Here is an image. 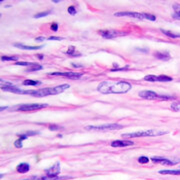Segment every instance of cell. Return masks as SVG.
<instances>
[{"label":"cell","mask_w":180,"mask_h":180,"mask_svg":"<svg viewBox=\"0 0 180 180\" xmlns=\"http://www.w3.org/2000/svg\"><path fill=\"white\" fill-rule=\"evenodd\" d=\"M124 126L117 123H111V124H102L99 126H86L85 129L88 131H109V130H119L122 129Z\"/></svg>","instance_id":"4"},{"label":"cell","mask_w":180,"mask_h":180,"mask_svg":"<svg viewBox=\"0 0 180 180\" xmlns=\"http://www.w3.org/2000/svg\"><path fill=\"white\" fill-rule=\"evenodd\" d=\"M49 129L51 131H56V130L62 129V127L61 126H58V125H55V124H51L50 126H49Z\"/></svg>","instance_id":"33"},{"label":"cell","mask_w":180,"mask_h":180,"mask_svg":"<svg viewBox=\"0 0 180 180\" xmlns=\"http://www.w3.org/2000/svg\"><path fill=\"white\" fill-rule=\"evenodd\" d=\"M145 81H150V82H156L157 81V75H147L144 77Z\"/></svg>","instance_id":"27"},{"label":"cell","mask_w":180,"mask_h":180,"mask_svg":"<svg viewBox=\"0 0 180 180\" xmlns=\"http://www.w3.org/2000/svg\"><path fill=\"white\" fill-rule=\"evenodd\" d=\"M48 40H56V41H62L63 38L62 37H55V36H52V37H49Z\"/></svg>","instance_id":"37"},{"label":"cell","mask_w":180,"mask_h":180,"mask_svg":"<svg viewBox=\"0 0 180 180\" xmlns=\"http://www.w3.org/2000/svg\"><path fill=\"white\" fill-rule=\"evenodd\" d=\"M166 131H156V130H145V131H137L132 133L122 134L123 138H137V137H149V136H160L167 134Z\"/></svg>","instance_id":"3"},{"label":"cell","mask_w":180,"mask_h":180,"mask_svg":"<svg viewBox=\"0 0 180 180\" xmlns=\"http://www.w3.org/2000/svg\"><path fill=\"white\" fill-rule=\"evenodd\" d=\"M67 11H68V13H69V14H71V15H75V14L77 13V10H76V8L74 7V6H69V7H68Z\"/></svg>","instance_id":"30"},{"label":"cell","mask_w":180,"mask_h":180,"mask_svg":"<svg viewBox=\"0 0 180 180\" xmlns=\"http://www.w3.org/2000/svg\"><path fill=\"white\" fill-rule=\"evenodd\" d=\"M172 17L176 20H180V12H174L172 14Z\"/></svg>","instance_id":"39"},{"label":"cell","mask_w":180,"mask_h":180,"mask_svg":"<svg viewBox=\"0 0 180 180\" xmlns=\"http://www.w3.org/2000/svg\"><path fill=\"white\" fill-rule=\"evenodd\" d=\"M139 96L143 99H147V100H155L159 98V94H157L154 91L151 90H146V91H141L139 92Z\"/></svg>","instance_id":"11"},{"label":"cell","mask_w":180,"mask_h":180,"mask_svg":"<svg viewBox=\"0 0 180 180\" xmlns=\"http://www.w3.org/2000/svg\"><path fill=\"white\" fill-rule=\"evenodd\" d=\"M170 108H171V110H172V111L179 112V111H180V101L173 102V103L170 105Z\"/></svg>","instance_id":"23"},{"label":"cell","mask_w":180,"mask_h":180,"mask_svg":"<svg viewBox=\"0 0 180 180\" xmlns=\"http://www.w3.org/2000/svg\"><path fill=\"white\" fill-rule=\"evenodd\" d=\"M150 161V159L146 156H140L138 158V162L140 164H147Z\"/></svg>","instance_id":"26"},{"label":"cell","mask_w":180,"mask_h":180,"mask_svg":"<svg viewBox=\"0 0 180 180\" xmlns=\"http://www.w3.org/2000/svg\"><path fill=\"white\" fill-rule=\"evenodd\" d=\"M68 178H71V177H69V176L51 177V176L45 175V176H32V177H30L29 179H24V180H64V179H68Z\"/></svg>","instance_id":"12"},{"label":"cell","mask_w":180,"mask_h":180,"mask_svg":"<svg viewBox=\"0 0 180 180\" xmlns=\"http://www.w3.org/2000/svg\"><path fill=\"white\" fill-rule=\"evenodd\" d=\"M72 66H73V67L78 68V67H82V65H80V64H75V63H72Z\"/></svg>","instance_id":"41"},{"label":"cell","mask_w":180,"mask_h":180,"mask_svg":"<svg viewBox=\"0 0 180 180\" xmlns=\"http://www.w3.org/2000/svg\"><path fill=\"white\" fill-rule=\"evenodd\" d=\"M2 61H15L18 60V57L16 56H1Z\"/></svg>","instance_id":"25"},{"label":"cell","mask_w":180,"mask_h":180,"mask_svg":"<svg viewBox=\"0 0 180 180\" xmlns=\"http://www.w3.org/2000/svg\"><path fill=\"white\" fill-rule=\"evenodd\" d=\"M1 90L6 91V92H11V93H16V94H23L24 91L19 89L18 87L15 86V85H12V86H5L1 87Z\"/></svg>","instance_id":"14"},{"label":"cell","mask_w":180,"mask_h":180,"mask_svg":"<svg viewBox=\"0 0 180 180\" xmlns=\"http://www.w3.org/2000/svg\"><path fill=\"white\" fill-rule=\"evenodd\" d=\"M42 69H43V66L37 63L36 65H34V66L29 68V69H27V71L28 72H33V71H38V70H42Z\"/></svg>","instance_id":"24"},{"label":"cell","mask_w":180,"mask_h":180,"mask_svg":"<svg viewBox=\"0 0 180 180\" xmlns=\"http://www.w3.org/2000/svg\"><path fill=\"white\" fill-rule=\"evenodd\" d=\"M44 172L46 175L51 176V177L58 176V174L60 173V163L59 162H56L55 164L52 165L51 167H49L48 169H45Z\"/></svg>","instance_id":"10"},{"label":"cell","mask_w":180,"mask_h":180,"mask_svg":"<svg viewBox=\"0 0 180 180\" xmlns=\"http://www.w3.org/2000/svg\"><path fill=\"white\" fill-rule=\"evenodd\" d=\"M48 104H40V103H32V104H21L15 107L16 110L18 111H34L39 110L42 108L47 107Z\"/></svg>","instance_id":"5"},{"label":"cell","mask_w":180,"mask_h":180,"mask_svg":"<svg viewBox=\"0 0 180 180\" xmlns=\"http://www.w3.org/2000/svg\"><path fill=\"white\" fill-rule=\"evenodd\" d=\"M7 108H8V107H4V106H2L1 108H0V110L3 111V110H5V109H7Z\"/></svg>","instance_id":"43"},{"label":"cell","mask_w":180,"mask_h":180,"mask_svg":"<svg viewBox=\"0 0 180 180\" xmlns=\"http://www.w3.org/2000/svg\"><path fill=\"white\" fill-rule=\"evenodd\" d=\"M159 100H161V101H165V100H171V99H175V97L174 96H169V95H161V94H159Z\"/></svg>","instance_id":"28"},{"label":"cell","mask_w":180,"mask_h":180,"mask_svg":"<svg viewBox=\"0 0 180 180\" xmlns=\"http://www.w3.org/2000/svg\"><path fill=\"white\" fill-rule=\"evenodd\" d=\"M51 11H44V12H40V13H37L34 15V18H40V17H44V16H47L48 14H50Z\"/></svg>","instance_id":"29"},{"label":"cell","mask_w":180,"mask_h":180,"mask_svg":"<svg viewBox=\"0 0 180 180\" xmlns=\"http://www.w3.org/2000/svg\"><path fill=\"white\" fill-rule=\"evenodd\" d=\"M131 87V84L126 81H102L97 86V90L102 94H124Z\"/></svg>","instance_id":"1"},{"label":"cell","mask_w":180,"mask_h":180,"mask_svg":"<svg viewBox=\"0 0 180 180\" xmlns=\"http://www.w3.org/2000/svg\"><path fill=\"white\" fill-rule=\"evenodd\" d=\"M37 63H33V62H24V61H17L15 62V65H18V66H28V67H32L34 65H36Z\"/></svg>","instance_id":"22"},{"label":"cell","mask_w":180,"mask_h":180,"mask_svg":"<svg viewBox=\"0 0 180 180\" xmlns=\"http://www.w3.org/2000/svg\"><path fill=\"white\" fill-rule=\"evenodd\" d=\"M36 56H37V57H38V58H39V59H43V57H44L43 55H41V54H37V55H36Z\"/></svg>","instance_id":"42"},{"label":"cell","mask_w":180,"mask_h":180,"mask_svg":"<svg viewBox=\"0 0 180 180\" xmlns=\"http://www.w3.org/2000/svg\"><path fill=\"white\" fill-rule=\"evenodd\" d=\"M129 69V66H124V67H120V68H111L110 71H125V70H128Z\"/></svg>","instance_id":"32"},{"label":"cell","mask_w":180,"mask_h":180,"mask_svg":"<svg viewBox=\"0 0 180 180\" xmlns=\"http://www.w3.org/2000/svg\"><path fill=\"white\" fill-rule=\"evenodd\" d=\"M154 56L156 58H158L160 60H163V61H166V60H169L171 58V55L168 51H163V52H155L154 53Z\"/></svg>","instance_id":"15"},{"label":"cell","mask_w":180,"mask_h":180,"mask_svg":"<svg viewBox=\"0 0 180 180\" xmlns=\"http://www.w3.org/2000/svg\"><path fill=\"white\" fill-rule=\"evenodd\" d=\"M14 46L19 48V49H23V50H39L41 49L42 46H28V45L21 44V43H14Z\"/></svg>","instance_id":"16"},{"label":"cell","mask_w":180,"mask_h":180,"mask_svg":"<svg viewBox=\"0 0 180 180\" xmlns=\"http://www.w3.org/2000/svg\"><path fill=\"white\" fill-rule=\"evenodd\" d=\"M49 75L51 76H62L65 77V78H69V79H79L81 78V76L83 75V73H75V72H52L49 73Z\"/></svg>","instance_id":"8"},{"label":"cell","mask_w":180,"mask_h":180,"mask_svg":"<svg viewBox=\"0 0 180 180\" xmlns=\"http://www.w3.org/2000/svg\"><path fill=\"white\" fill-rule=\"evenodd\" d=\"M46 38L45 37H37V38H35L36 41H43V40H45Z\"/></svg>","instance_id":"40"},{"label":"cell","mask_w":180,"mask_h":180,"mask_svg":"<svg viewBox=\"0 0 180 180\" xmlns=\"http://www.w3.org/2000/svg\"><path fill=\"white\" fill-rule=\"evenodd\" d=\"M151 161L153 162L154 164H161V165H168V166H173V165H176L180 161V159H168L164 158V157H152L151 158Z\"/></svg>","instance_id":"6"},{"label":"cell","mask_w":180,"mask_h":180,"mask_svg":"<svg viewBox=\"0 0 180 180\" xmlns=\"http://www.w3.org/2000/svg\"><path fill=\"white\" fill-rule=\"evenodd\" d=\"M14 146H15L16 148H22V146H23V144H22V140H16L15 142H14Z\"/></svg>","instance_id":"34"},{"label":"cell","mask_w":180,"mask_h":180,"mask_svg":"<svg viewBox=\"0 0 180 180\" xmlns=\"http://www.w3.org/2000/svg\"><path fill=\"white\" fill-rule=\"evenodd\" d=\"M30 170V165L28 163H20L16 167V171L19 173H26Z\"/></svg>","instance_id":"17"},{"label":"cell","mask_w":180,"mask_h":180,"mask_svg":"<svg viewBox=\"0 0 180 180\" xmlns=\"http://www.w3.org/2000/svg\"><path fill=\"white\" fill-rule=\"evenodd\" d=\"M144 16H145V19L151 20V21H155V20H156V17L154 16V15H152V14L144 13Z\"/></svg>","instance_id":"31"},{"label":"cell","mask_w":180,"mask_h":180,"mask_svg":"<svg viewBox=\"0 0 180 180\" xmlns=\"http://www.w3.org/2000/svg\"><path fill=\"white\" fill-rule=\"evenodd\" d=\"M24 134H26L27 136H33V135L39 134V132H37V131H27V132H25Z\"/></svg>","instance_id":"35"},{"label":"cell","mask_w":180,"mask_h":180,"mask_svg":"<svg viewBox=\"0 0 180 180\" xmlns=\"http://www.w3.org/2000/svg\"><path fill=\"white\" fill-rule=\"evenodd\" d=\"M67 54V55H70L71 57H78V56H81V53H78L77 51L75 50V48L73 46H70L68 48V50L65 52Z\"/></svg>","instance_id":"20"},{"label":"cell","mask_w":180,"mask_h":180,"mask_svg":"<svg viewBox=\"0 0 180 180\" xmlns=\"http://www.w3.org/2000/svg\"><path fill=\"white\" fill-rule=\"evenodd\" d=\"M70 87L69 84H61L55 87H50V88H42L39 90H27L24 91L23 94H29L34 97H45L49 95H57V94L62 93L64 90L68 89Z\"/></svg>","instance_id":"2"},{"label":"cell","mask_w":180,"mask_h":180,"mask_svg":"<svg viewBox=\"0 0 180 180\" xmlns=\"http://www.w3.org/2000/svg\"><path fill=\"white\" fill-rule=\"evenodd\" d=\"M52 2H53V3H59L60 1H59V0H53Z\"/></svg>","instance_id":"44"},{"label":"cell","mask_w":180,"mask_h":180,"mask_svg":"<svg viewBox=\"0 0 180 180\" xmlns=\"http://www.w3.org/2000/svg\"><path fill=\"white\" fill-rule=\"evenodd\" d=\"M161 32L165 34L166 36L170 37V38H180V33H173L172 31H169V30H165V29H161Z\"/></svg>","instance_id":"18"},{"label":"cell","mask_w":180,"mask_h":180,"mask_svg":"<svg viewBox=\"0 0 180 180\" xmlns=\"http://www.w3.org/2000/svg\"><path fill=\"white\" fill-rule=\"evenodd\" d=\"M41 84V81H35V80H30L26 79L23 81V85H30V86H38V85Z\"/></svg>","instance_id":"21"},{"label":"cell","mask_w":180,"mask_h":180,"mask_svg":"<svg viewBox=\"0 0 180 180\" xmlns=\"http://www.w3.org/2000/svg\"><path fill=\"white\" fill-rule=\"evenodd\" d=\"M114 15L117 17H131V18H137L139 20L145 19L144 13H139V12H117Z\"/></svg>","instance_id":"9"},{"label":"cell","mask_w":180,"mask_h":180,"mask_svg":"<svg viewBox=\"0 0 180 180\" xmlns=\"http://www.w3.org/2000/svg\"><path fill=\"white\" fill-rule=\"evenodd\" d=\"M134 145L133 141L129 140H114L111 142V146L112 147H126V146H132Z\"/></svg>","instance_id":"13"},{"label":"cell","mask_w":180,"mask_h":180,"mask_svg":"<svg viewBox=\"0 0 180 180\" xmlns=\"http://www.w3.org/2000/svg\"><path fill=\"white\" fill-rule=\"evenodd\" d=\"M98 33L105 39H112L120 35H125L124 32L117 31V30H99Z\"/></svg>","instance_id":"7"},{"label":"cell","mask_w":180,"mask_h":180,"mask_svg":"<svg viewBox=\"0 0 180 180\" xmlns=\"http://www.w3.org/2000/svg\"><path fill=\"white\" fill-rule=\"evenodd\" d=\"M173 9H174V12H180V4H174Z\"/></svg>","instance_id":"38"},{"label":"cell","mask_w":180,"mask_h":180,"mask_svg":"<svg viewBox=\"0 0 180 180\" xmlns=\"http://www.w3.org/2000/svg\"><path fill=\"white\" fill-rule=\"evenodd\" d=\"M50 28H51V30H52V31H57V30H58V24H57V23H52V24H51Z\"/></svg>","instance_id":"36"},{"label":"cell","mask_w":180,"mask_h":180,"mask_svg":"<svg viewBox=\"0 0 180 180\" xmlns=\"http://www.w3.org/2000/svg\"><path fill=\"white\" fill-rule=\"evenodd\" d=\"M159 174H165V175H180V169L179 170H160L158 171Z\"/></svg>","instance_id":"19"}]
</instances>
